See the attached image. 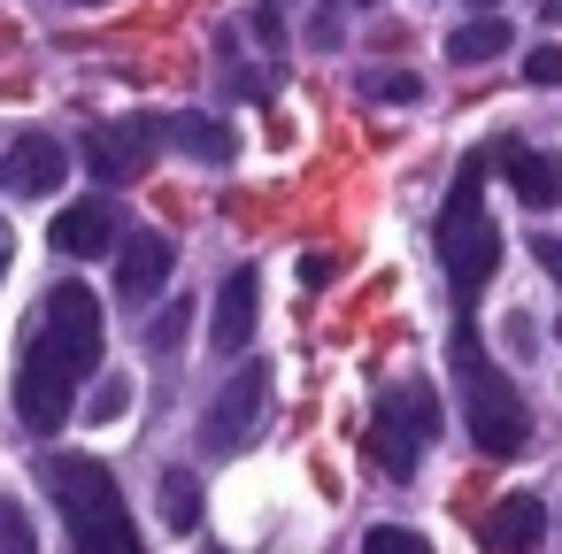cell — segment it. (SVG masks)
Returning a JSON list of instances; mask_svg holds the SVG:
<instances>
[{
    "instance_id": "cell-1",
    "label": "cell",
    "mask_w": 562,
    "mask_h": 554,
    "mask_svg": "<svg viewBox=\"0 0 562 554\" xmlns=\"http://www.w3.org/2000/svg\"><path fill=\"white\" fill-rule=\"evenodd\" d=\"M93 370H101V301L86 285H55L40 301L32 347L16 362V416L32 431H63V416Z\"/></svg>"
},
{
    "instance_id": "cell-2",
    "label": "cell",
    "mask_w": 562,
    "mask_h": 554,
    "mask_svg": "<svg viewBox=\"0 0 562 554\" xmlns=\"http://www.w3.org/2000/svg\"><path fill=\"white\" fill-rule=\"evenodd\" d=\"M454 377H462V423H470V439L485 446V454H524V439H531V408L516 400V385L477 354V331H470V316L454 324Z\"/></svg>"
},
{
    "instance_id": "cell-3",
    "label": "cell",
    "mask_w": 562,
    "mask_h": 554,
    "mask_svg": "<svg viewBox=\"0 0 562 554\" xmlns=\"http://www.w3.org/2000/svg\"><path fill=\"white\" fill-rule=\"evenodd\" d=\"M477 170L485 162H462V178L447 185V208H439V262H447V278L462 285V293H477L493 270H501V231H493V216H485V185H477Z\"/></svg>"
},
{
    "instance_id": "cell-4",
    "label": "cell",
    "mask_w": 562,
    "mask_h": 554,
    "mask_svg": "<svg viewBox=\"0 0 562 554\" xmlns=\"http://www.w3.org/2000/svg\"><path fill=\"white\" fill-rule=\"evenodd\" d=\"M431 431H439V393H431L424 377H401V385H385V393H378L370 446H378V462H385L393 477H408V470L424 462Z\"/></svg>"
},
{
    "instance_id": "cell-5",
    "label": "cell",
    "mask_w": 562,
    "mask_h": 554,
    "mask_svg": "<svg viewBox=\"0 0 562 554\" xmlns=\"http://www.w3.org/2000/svg\"><path fill=\"white\" fill-rule=\"evenodd\" d=\"M262 416H270V370H262V362H239V370L216 385L209 416H201V446H209V454H247V446L262 439Z\"/></svg>"
},
{
    "instance_id": "cell-6",
    "label": "cell",
    "mask_w": 562,
    "mask_h": 554,
    "mask_svg": "<svg viewBox=\"0 0 562 554\" xmlns=\"http://www.w3.org/2000/svg\"><path fill=\"white\" fill-rule=\"evenodd\" d=\"M40 485L55 493V508L70 516V531L93 523V516H116V508H124L116 477H109L93 454H40Z\"/></svg>"
},
{
    "instance_id": "cell-7",
    "label": "cell",
    "mask_w": 562,
    "mask_h": 554,
    "mask_svg": "<svg viewBox=\"0 0 562 554\" xmlns=\"http://www.w3.org/2000/svg\"><path fill=\"white\" fill-rule=\"evenodd\" d=\"M155 147H162V124L132 116V124H93L78 155H86V170H93L101 185H132V178L155 162Z\"/></svg>"
},
{
    "instance_id": "cell-8",
    "label": "cell",
    "mask_w": 562,
    "mask_h": 554,
    "mask_svg": "<svg viewBox=\"0 0 562 554\" xmlns=\"http://www.w3.org/2000/svg\"><path fill=\"white\" fill-rule=\"evenodd\" d=\"M63 170H70L63 139H47V132H24L9 155H0V193H16V201H47V193L63 185Z\"/></svg>"
},
{
    "instance_id": "cell-9",
    "label": "cell",
    "mask_w": 562,
    "mask_h": 554,
    "mask_svg": "<svg viewBox=\"0 0 562 554\" xmlns=\"http://www.w3.org/2000/svg\"><path fill=\"white\" fill-rule=\"evenodd\" d=\"M116 247H124V216H116L109 193H93V201H78V208L55 216V255L93 262V255H116Z\"/></svg>"
},
{
    "instance_id": "cell-10",
    "label": "cell",
    "mask_w": 562,
    "mask_h": 554,
    "mask_svg": "<svg viewBox=\"0 0 562 554\" xmlns=\"http://www.w3.org/2000/svg\"><path fill=\"white\" fill-rule=\"evenodd\" d=\"M170 270H178V247H170L162 231L124 239V247H116V301H124V308H147V301L170 285Z\"/></svg>"
},
{
    "instance_id": "cell-11",
    "label": "cell",
    "mask_w": 562,
    "mask_h": 554,
    "mask_svg": "<svg viewBox=\"0 0 562 554\" xmlns=\"http://www.w3.org/2000/svg\"><path fill=\"white\" fill-rule=\"evenodd\" d=\"M255 301H262V270H232L224 278V293H216V316H209V347L224 354V362H239L247 354V339H255Z\"/></svg>"
},
{
    "instance_id": "cell-12",
    "label": "cell",
    "mask_w": 562,
    "mask_h": 554,
    "mask_svg": "<svg viewBox=\"0 0 562 554\" xmlns=\"http://www.w3.org/2000/svg\"><path fill=\"white\" fill-rule=\"evenodd\" d=\"M493 162L508 170V185H516V201H524V208H554V201H562V155H531V147L501 139V147H493Z\"/></svg>"
},
{
    "instance_id": "cell-13",
    "label": "cell",
    "mask_w": 562,
    "mask_h": 554,
    "mask_svg": "<svg viewBox=\"0 0 562 554\" xmlns=\"http://www.w3.org/2000/svg\"><path fill=\"white\" fill-rule=\"evenodd\" d=\"M539 531H547L539 493H508V500L485 516V554H531V546H539Z\"/></svg>"
},
{
    "instance_id": "cell-14",
    "label": "cell",
    "mask_w": 562,
    "mask_h": 554,
    "mask_svg": "<svg viewBox=\"0 0 562 554\" xmlns=\"http://www.w3.org/2000/svg\"><path fill=\"white\" fill-rule=\"evenodd\" d=\"M162 139H178L193 162H232V155H239V132H232V124H216V116H170V124H162Z\"/></svg>"
},
{
    "instance_id": "cell-15",
    "label": "cell",
    "mask_w": 562,
    "mask_h": 554,
    "mask_svg": "<svg viewBox=\"0 0 562 554\" xmlns=\"http://www.w3.org/2000/svg\"><path fill=\"white\" fill-rule=\"evenodd\" d=\"M508 55V16H470L447 32V63H493Z\"/></svg>"
},
{
    "instance_id": "cell-16",
    "label": "cell",
    "mask_w": 562,
    "mask_h": 554,
    "mask_svg": "<svg viewBox=\"0 0 562 554\" xmlns=\"http://www.w3.org/2000/svg\"><path fill=\"white\" fill-rule=\"evenodd\" d=\"M70 554H147V546H139L132 516L116 508V516H93V523H78V531H70Z\"/></svg>"
},
{
    "instance_id": "cell-17",
    "label": "cell",
    "mask_w": 562,
    "mask_h": 554,
    "mask_svg": "<svg viewBox=\"0 0 562 554\" xmlns=\"http://www.w3.org/2000/svg\"><path fill=\"white\" fill-rule=\"evenodd\" d=\"M162 523H170V531H193V523H201V485H193V470H162Z\"/></svg>"
},
{
    "instance_id": "cell-18",
    "label": "cell",
    "mask_w": 562,
    "mask_h": 554,
    "mask_svg": "<svg viewBox=\"0 0 562 554\" xmlns=\"http://www.w3.org/2000/svg\"><path fill=\"white\" fill-rule=\"evenodd\" d=\"M362 554H431V546H424L408 523H370V531H362Z\"/></svg>"
},
{
    "instance_id": "cell-19",
    "label": "cell",
    "mask_w": 562,
    "mask_h": 554,
    "mask_svg": "<svg viewBox=\"0 0 562 554\" xmlns=\"http://www.w3.org/2000/svg\"><path fill=\"white\" fill-rule=\"evenodd\" d=\"M416 93H424V86H416L408 70H370V78H362V101H416Z\"/></svg>"
},
{
    "instance_id": "cell-20",
    "label": "cell",
    "mask_w": 562,
    "mask_h": 554,
    "mask_svg": "<svg viewBox=\"0 0 562 554\" xmlns=\"http://www.w3.org/2000/svg\"><path fill=\"white\" fill-rule=\"evenodd\" d=\"M186 324H193V308H186V301H170V308L147 324V347H155V354H170V347L186 339Z\"/></svg>"
},
{
    "instance_id": "cell-21",
    "label": "cell",
    "mask_w": 562,
    "mask_h": 554,
    "mask_svg": "<svg viewBox=\"0 0 562 554\" xmlns=\"http://www.w3.org/2000/svg\"><path fill=\"white\" fill-rule=\"evenodd\" d=\"M0 554H40V539H32V523H24L16 500H0Z\"/></svg>"
},
{
    "instance_id": "cell-22",
    "label": "cell",
    "mask_w": 562,
    "mask_h": 554,
    "mask_svg": "<svg viewBox=\"0 0 562 554\" xmlns=\"http://www.w3.org/2000/svg\"><path fill=\"white\" fill-rule=\"evenodd\" d=\"M524 78L531 86H562V47H531L524 55Z\"/></svg>"
},
{
    "instance_id": "cell-23",
    "label": "cell",
    "mask_w": 562,
    "mask_h": 554,
    "mask_svg": "<svg viewBox=\"0 0 562 554\" xmlns=\"http://www.w3.org/2000/svg\"><path fill=\"white\" fill-rule=\"evenodd\" d=\"M124 400H132V385H124V377H109V385L93 393V416H124Z\"/></svg>"
},
{
    "instance_id": "cell-24",
    "label": "cell",
    "mask_w": 562,
    "mask_h": 554,
    "mask_svg": "<svg viewBox=\"0 0 562 554\" xmlns=\"http://www.w3.org/2000/svg\"><path fill=\"white\" fill-rule=\"evenodd\" d=\"M9 262H16V231H9V216H0V278H9Z\"/></svg>"
},
{
    "instance_id": "cell-25",
    "label": "cell",
    "mask_w": 562,
    "mask_h": 554,
    "mask_svg": "<svg viewBox=\"0 0 562 554\" xmlns=\"http://www.w3.org/2000/svg\"><path fill=\"white\" fill-rule=\"evenodd\" d=\"M539 262H547V270L562 278V239H539Z\"/></svg>"
},
{
    "instance_id": "cell-26",
    "label": "cell",
    "mask_w": 562,
    "mask_h": 554,
    "mask_svg": "<svg viewBox=\"0 0 562 554\" xmlns=\"http://www.w3.org/2000/svg\"><path fill=\"white\" fill-rule=\"evenodd\" d=\"M539 16H547V24H562V0H539Z\"/></svg>"
},
{
    "instance_id": "cell-27",
    "label": "cell",
    "mask_w": 562,
    "mask_h": 554,
    "mask_svg": "<svg viewBox=\"0 0 562 554\" xmlns=\"http://www.w3.org/2000/svg\"><path fill=\"white\" fill-rule=\"evenodd\" d=\"M470 9H493V0H470Z\"/></svg>"
},
{
    "instance_id": "cell-28",
    "label": "cell",
    "mask_w": 562,
    "mask_h": 554,
    "mask_svg": "<svg viewBox=\"0 0 562 554\" xmlns=\"http://www.w3.org/2000/svg\"><path fill=\"white\" fill-rule=\"evenodd\" d=\"M78 9H101V0H78Z\"/></svg>"
},
{
    "instance_id": "cell-29",
    "label": "cell",
    "mask_w": 562,
    "mask_h": 554,
    "mask_svg": "<svg viewBox=\"0 0 562 554\" xmlns=\"http://www.w3.org/2000/svg\"><path fill=\"white\" fill-rule=\"evenodd\" d=\"M209 554H232V546H209Z\"/></svg>"
}]
</instances>
